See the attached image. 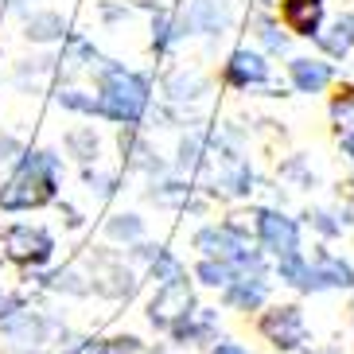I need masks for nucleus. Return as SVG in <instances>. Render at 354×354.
I'll return each mask as SVG.
<instances>
[{
    "label": "nucleus",
    "instance_id": "a211bd4d",
    "mask_svg": "<svg viewBox=\"0 0 354 354\" xmlns=\"http://www.w3.org/2000/svg\"><path fill=\"white\" fill-rule=\"evenodd\" d=\"M288 82L296 94H323L335 82V66L327 59H312V55H296L288 59Z\"/></svg>",
    "mask_w": 354,
    "mask_h": 354
},
{
    "label": "nucleus",
    "instance_id": "4be33fe9",
    "mask_svg": "<svg viewBox=\"0 0 354 354\" xmlns=\"http://www.w3.org/2000/svg\"><path fill=\"white\" fill-rule=\"evenodd\" d=\"M327 113H331V125L339 133V145H343L346 160L354 164V86H339L335 90Z\"/></svg>",
    "mask_w": 354,
    "mask_h": 354
},
{
    "label": "nucleus",
    "instance_id": "bb28decb",
    "mask_svg": "<svg viewBox=\"0 0 354 354\" xmlns=\"http://www.w3.org/2000/svg\"><path fill=\"white\" fill-rule=\"evenodd\" d=\"M105 238L113 241V245H136V241H145V218L136 214V210H125V214H109L105 218Z\"/></svg>",
    "mask_w": 354,
    "mask_h": 354
},
{
    "label": "nucleus",
    "instance_id": "e433bc0d",
    "mask_svg": "<svg viewBox=\"0 0 354 354\" xmlns=\"http://www.w3.org/2000/svg\"><path fill=\"white\" fill-rule=\"evenodd\" d=\"M164 250V241H136V245H129V257L133 261H140V265H152V261H156V253Z\"/></svg>",
    "mask_w": 354,
    "mask_h": 354
},
{
    "label": "nucleus",
    "instance_id": "58836bf2",
    "mask_svg": "<svg viewBox=\"0 0 354 354\" xmlns=\"http://www.w3.org/2000/svg\"><path fill=\"white\" fill-rule=\"evenodd\" d=\"M35 8V0H0V12H8V16H28V12Z\"/></svg>",
    "mask_w": 354,
    "mask_h": 354
},
{
    "label": "nucleus",
    "instance_id": "49530a36",
    "mask_svg": "<svg viewBox=\"0 0 354 354\" xmlns=\"http://www.w3.org/2000/svg\"><path fill=\"white\" fill-rule=\"evenodd\" d=\"M351 167H354V164H351Z\"/></svg>",
    "mask_w": 354,
    "mask_h": 354
},
{
    "label": "nucleus",
    "instance_id": "aec40b11",
    "mask_svg": "<svg viewBox=\"0 0 354 354\" xmlns=\"http://www.w3.org/2000/svg\"><path fill=\"white\" fill-rule=\"evenodd\" d=\"M207 156H210V129H187L176 145V164H171V171L191 179L203 171Z\"/></svg>",
    "mask_w": 354,
    "mask_h": 354
},
{
    "label": "nucleus",
    "instance_id": "9b49d317",
    "mask_svg": "<svg viewBox=\"0 0 354 354\" xmlns=\"http://www.w3.org/2000/svg\"><path fill=\"white\" fill-rule=\"evenodd\" d=\"M269 292H272V272L269 269H245V272H238L218 296H222V308H226V312H261V308L269 304Z\"/></svg>",
    "mask_w": 354,
    "mask_h": 354
},
{
    "label": "nucleus",
    "instance_id": "cd10ccee",
    "mask_svg": "<svg viewBox=\"0 0 354 354\" xmlns=\"http://www.w3.org/2000/svg\"><path fill=\"white\" fill-rule=\"evenodd\" d=\"M102 55L82 32H71L63 39V55H59V71H82V66H94Z\"/></svg>",
    "mask_w": 354,
    "mask_h": 354
},
{
    "label": "nucleus",
    "instance_id": "c85d7f7f",
    "mask_svg": "<svg viewBox=\"0 0 354 354\" xmlns=\"http://www.w3.org/2000/svg\"><path fill=\"white\" fill-rule=\"evenodd\" d=\"M234 277H238V269L230 261H218V257H198L195 269H191V281H198L203 288H214V292H222Z\"/></svg>",
    "mask_w": 354,
    "mask_h": 354
},
{
    "label": "nucleus",
    "instance_id": "a19ab883",
    "mask_svg": "<svg viewBox=\"0 0 354 354\" xmlns=\"http://www.w3.org/2000/svg\"><path fill=\"white\" fill-rule=\"evenodd\" d=\"M20 308H24V296H12V292L0 288V319L12 315V312H20Z\"/></svg>",
    "mask_w": 354,
    "mask_h": 354
},
{
    "label": "nucleus",
    "instance_id": "f8f14e48",
    "mask_svg": "<svg viewBox=\"0 0 354 354\" xmlns=\"http://www.w3.org/2000/svg\"><path fill=\"white\" fill-rule=\"evenodd\" d=\"M269 78H272L269 55L253 51V47H234L226 66H222V82L230 90H261V86H269Z\"/></svg>",
    "mask_w": 354,
    "mask_h": 354
},
{
    "label": "nucleus",
    "instance_id": "6ab92c4d",
    "mask_svg": "<svg viewBox=\"0 0 354 354\" xmlns=\"http://www.w3.org/2000/svg\"><path fill=\"white\" fill-rule=\"evenodd\" d=\"M145 8L152 12V51L156 55H167L171 47H179V43L187 39V28H183L176 8L156 4V0H145Z\"/></svg>",
    "mask_w": 354,
    "mask_h": 354
},
{
    "label": "nucleus",
    "instance_id": "7c9ffc66",
    "mask_svg": "<svg viewBox=\"0 0 354 354\" xmlns=\"http://www.w3.org/2000/svg\"><path fill=\"white\" fill-rule=\"evenodd\" d=\"M304 222L319 234L323 241H335V238H343V230L351 226L346 222V214H339V210H327V207H315V210H308L304 214Z\"/></svg>",
    "mask_w": 354,
    "mask_h": 354
},
{
    "label": "nucleus",
    "instance_id": "72a5a7b5",
    "mask_svg": "<svg viewBox=\"0 0 354 354\" xmlns=\"http://www.w3.org/2000/svg\"><path fill=\"white\" fill-rule=\"evenodd\" d=\"M179 277H187V265H183V261H179L176 253L164 245V250L156 253V261L148 265V281L164 284V281H179Z\"/></svg>",
    "mask_w": 354,
    "mask_h": 354
},
{
    "label": "nucleus",
    "instance_id": "c9c22d12",
    "mask_svg": "<svg viewBox=\"0 0 354 354\" xmlns=\"http://www.w3.org/2000/svg\"><path fill=\"white\" fill-rule=\"evenodd\" d=\"M24 152V140L16 133H4L0 129V164H16V156Z\"/></svg>",
    "mask_w": 354,
    "mask_h": 354
},
{
    "label": "nucleus",
    "instance_id": "ea45409f",
    "mask_svg": "<svg viewBox=\"0 0 354 354\" xmlns=\"http://www.w3.org/2000/svg\"><path fill=\"white\" fill-rule=\"evenodd\" d=\"M207 354H250V346L234 343V339H218V343H210Z\"/></svg>",
    "mask_w": 354,
    "mask_h": 354
},
{
    "label": "nucleus",
    "instance_id": "4468645a",
    "mask_svg": "<svg viewBox=\"0 0 354 354\" xmlns=\"http://www.w3.org/2000/svg\"><path fill=\"white\" fill-rule=\"evenodd\" d=\"M179 20L187 28V35H222L234 24L230 16V4L226 0H183V8H179Z\"/></svg>",
    "mask_w": 354,
    "mask_h": 354
},
{
    "label": "nucleus",
    "instance_id": "423d86ee",
    "mask_svg": "<svg viewBox=\"0 0 354 354\" xmlns=\"http://www.w3.org/2000/svg\"><path fill=\"white\" fill-rule=\"evenodd\" d=\"M0 335H4L12 346H20V351H39V346L55 343V339H66V327L55 319V315L32 312V308L24 304L20 312H12V315L0 319Z\"/></svg>",
    "mask_w": 354,
    "mask_h": 354
},
{
    "label": "nucleus",
    "instance_id": "473e14b6",
    "mask_svg": "<svg viewBox=\"0 0 354 354\" xmlns=\"http://www.w3.org/2000/svg\"><path fill=\"white\" fill-rule=\"evenodd\" d=\"M257 39L269 55H284L288 51V28L272 16H257Z\"/></svg>",
    "mask_w": 354,
    "mask_h": 354
},
{
    "label": "nucleus",
    "instance_id": "b1692460",
    "mask_svg": "<svg viewBox=\"0 0 354 354\" xmlns=\"http://www.w3.org/2000/svg\"><path fill=\"white\" fill-rule=\"evenodd\" d=\"M63 152L71 160H78L82 167H90L102 160V136H97L94 125H74L63 133Z\"/></svg>",
    "mask_w": 354,
    "mask_h": 354
},
{
    "label": "nucleus",
    "instance_id": "f257e3e1",
    "mask_svg": "<svg viewBox=\"0 0 354 354\" xmlns=\"http://www.w3.org/2000/svg\"><path fill=\"white\" fill-rule=\"evenodd\" d=\"M97 90V117L113 121L121 129H145L148 113H152V82L148 74L133 71V66L117 63V59H97L90 66Z\"/></svg>",
    "mask_w": 354,
    "mask_h": 354
},
{
    "label": "nucleus",
    "instance_id": "a878e982",
    "mask_svg": "<svg viewBox=\"0 0 354 354\" xmlns=\"http://www.w3.org/2000/svg\"><path fill=\"white\" fill-rule=\"evenodd\" d=\"M43 288L59 292V296H90V272H82L78 265H63V269H51L39 277Z\"/></svg>",
    "mask_w": 354,
    "mask_h": 354
},
{
    "label": "nucleus",
    "instance_id": "1a4fd4ad",
    "mask_svg": "<svg viewBox=\"0 0 354 354\" xmlns=\"http://www.w3.org/2000/svg\"><path fill=\"white\" fill-rule=\"evenodd\" d=\"M136 272L125 265V257H117V253H94V261H90V288H94V296H102V300H129L136 292Z\"/></svg>",
    "mask_w": 354,
    "mask_h": 354
},
{
    "label": "nucleus",
    "instance_id": "ddd939ff",
    "mask_svg": "<svg viewBox=\"0 0 354 354\" xmlns=\"http://www.w3.org/2000/svg\"><path fill=\"white\" fill-rule=\"evenodd\" d=\"M277 20L296 39H315L327 24V0H277Z\"/></svg>",
    "mask_w": 354,
    "mask_h": 354
},
{
    "label": "nucleus",
    "instance_id": "412c9836",
    "mask_svg": "<svg viewBox=\"0 0 354 354\" xmlns=\"http://www.w3.org/2000/svg\"><path fill=\"white\" fill-rule=\"evenodd\" d=\"M312 43L327 55V59L343 63L346 55L354 51V12H343V16H335L331 24H323V32L315 35Z\"/></svg>",
    "mask_w": 354,
    "mask_h": 354
},
{
    "label": "nucleus",
    "instance_id": "37998d69",
    "mask_svg": "<svg viewBox=\"0 0 354 354\" xmlns=\"http://www.w3.org/2000/svg\"><path fill=\"white\" fill-rule=\"evenodd\" d=\"M346 222H351V226H354V210H351V214H346Z\"/></svg>",
    "mask_w": 354,
    "mask_h": 354
},
{
    "label": "nucleus",
    "instance_id": "0eeeda50",
    "mask_svg": "<svg viewBox=\"0 0 354 354\" xmlns=\"http://www.w3.org/2000/svg\"><path fill=\"white\" fill-rule=\"evenodd\" d=\"M253 222H257V245L269 253V261L288 257V253H300V218L284 214L281 207H257L253 210Z\"/></svg>",
    "mask_w": 354,
    "mask_h": 354
},
{
    "label": "nucleus",
    "instance_id": "9d476101",
    "mask_svg": "<svg viewBox=\"0 0 354 354\" xmlns=\"http://www.w3.org/2000/svg\"><path fill=\"white\" fill-rule=\"evenodd\" d=\"M354 288V265L339 253L319 250L312 261H308V272H304L300 292L312 296V292H351Z\"/></svg>",
    "mask_w": 354,
    "mask_h": 354
},
{
    "label": "nucleus",
    "instance_id": "2eb2a0df",
    "mask_svg": "<svg viewBox=\"0 0 354 354\" xmlns=\"http://www.w3.org/2000/svg\"><path fill=\"white\" fill-rule=\"evenodd\" d=\"M121 152H125L129 171H140V176H148V179H160V176L171 171V164L160 160L156 145H152L140 129H121Z\"/></svg>",
    "mask_w": 354,
    "mask_h": 354
},
{
    "label": "nucleus",
    "instance_id": "20e7f679",
    "mask_svg": "<svg viewBox=\"0 0 354 354\" xmlns=\"http://www.w3.org/2000/svg\"><path fill=\"white\" fill-rule=\"evenodd\" d=\"M0 245H4V257L12 265H24L28 272L47 269L55 257V238L47 226H32V222H12L4 234H0Z\"/></svg>",
    "mask_w": 354,
    "mask_h": 354
},
{
    "label": "nucleus",
    "instance_id": "6e6552de",
    "mask_svg": "<svg viewBox=\"0 0 354 354\" xmlns=\"http://www.w3.org/2000/svg\"><path fill=\"white\" fill-rule=\"evenodd\" d=\"M195 308V292H191V277H179V281H164L156 284V296L148 300L145 319L156 327V331H171L183 315Z\"/></svg>",
    "mask_w": 354,
    "mask_h": 354
},
{
    "label": "nucleus",
    "instance_id": "5701e85b",
    "mask_svg": "<svg viewBox=\"0 0 354 354\" xmlns=\"http://www.w3.org/2000/svg\"><path fill=\"white\" fill-rule=\"evenodd\" d=\"M59 74V55H35V59H20V63L12 66V86L24 90V94H35L43 90L47 78Z\"/></svg>",
    "mask_w": 354,
    "mask_h": 354
},
{
    "label": "nucleus",
    "instance_id": "2f4dec72",
    "mask_svg": "<svg viewBox=\"0 0 354 354\" xmlns=\"http://www.w3.org/2000/svg\"><path fill=\"white\" fill-rule=\"evenodd\" d=\"M82 183H86V191H90L97 203H109V198L121 191V176H117V171H102L97 164L82 167Z\"/></svg>",
    "mask_w": 354,
    "mask_h": 354
},
{
    "label": "nucleus",
    "instance_id": "f03ea898",
    "mask_svg": "<svg viewBox=\"0 0 354 354\" xmlns=\"http://www.w3.org/2000/svg\"><path fill=\"white\" fill-rule=\"evenodd\" d=\"M191 241H195V250L203 253V257L230 261L238 272H245V269H269V253L261 250L257 241L238 238L226 222H207V226H198Z\"/></svg>",
    "mask_w": 354,
    "mask_h": 354
},
{
    "label": "nucleus",
    "instance_id": "79ce46f5",
    "mask_svg": "<svg viewBox=\"0 0 354 354\" xmlns=\"http://www.w3.org/2000/svg\"><path fill=\"white\" fill-rule=\"evenodd\" d=\"M304 354H335V351H304Z\"/></svg>",
    "mask_w": 354,
    "mask_h": 354
},
{
    "label": "nucleus",
    "instance_id": "f704fd0d",
    "mask_svg": "<svg viewBox=\"0 0 354 354\" xmlns=\"http://www.w3.org/2000/svg\"><path fill=\"white\" fill-rule=\"evenodd\" d=\"M281 179H296L300 187H315V171H308V160L304 156H292L281 164Z\"/></svg>",
    "mask_w": 354,
    "mask_h": 354
},
{
    "label": "nucleus",
    "instance_id": "4c0bfd02",
    "mask_svg": "<svg viewBox=\"0 0 354 354\" xmlns=\"http://www.w3.org/2000/svg\"><path fill=\"white\" fill-rule=\"evenodd\" d=\"M97 16H102L105 24H117V20H129V16H133V8H129V4H102V8H97Z\"/></svg>",
    "mask_w": 354,
    "mask_h": 354
},
{
    "label": "nucleus",
    "instance_id": "7ed1b4c3",
    "mask_svg": "<svg viewBox=\"0 0 354 354\" xmlns=\"http://www.w3.org/2000/svg\"><path fill=\"white\" fill-rule=\"evenodd\" d=\"M257 331L272 351H281V354L308 351V339H312L300 304H265L257 312Z\"/></svg>",
    "mask_w": 354,
    "mask_h": 354
},
{
    "label": "nucleus",
    "instance_id": "c03bdc74",
    "mask_svg": "<svg viewBox=\"0 0 354 354\" xmlns=\"http://www.w3.org/2000/svg\"><path fill=\"white\" fill-rule=\"evenodd\" d=\"M351 292H354V288H351ZM351 315H354V300H351Z\"/></svg>",
    "mask_w": 354,
    "mask_h": 354
},
{
    "label": "nucleus",
    "instance_id": "c756f323",
    "mask_svg": "<svg viewBox=\"0 0 354 354\" xmlns=\"http://www.w3.org/2000/svg\"><path fill=\"white\" fill-rule=\"evenodd\" d=\"M55 105L66 109V113H78V117H97V94L90 90H78V86H63V90H55Z\"/></svg>",
    "mask_w": 354,
    "mask_h": 354
},
{
    "label": "nucleus",
    "instance_id": "39448f33",
    "mask_svg": "<svg viewBox=\"0 0 354 354\" xmlns=\"http://www.w3.org/2000/svg\"><path fill=\"white\" fill-rule=\"evenodd\" d=\"M63 176H39V171H12L8 183H0V210L20 214V210H39L59 198Z\"/></svg>",
    "mask_w": 354,
    "mask_h": 354
},
{
    "label": "nucleus",
    "instance_id": "393cba45",
    "mask_svg": "<svg viewBox=\"0 0 354 354\" xmlns=\"http://www.w3.org/2000/svg\"><path fill=\"white\" fill-rule=\"evenodd\" d=\"M207 94V78L198 71H187V66H179V71H171L164 78V97L176 105H191L198 102V97Z\"/></svg>",
    "mask_w": 354,
    "mask_h": 354
},
{
    "label": "nucleus",
    "instance_id": "a18cd8bd",
    "mask_svg": "<svg viewBox=\"0 0 354 354\" xmlns=\"http://www.w3.org/2000/svg\"><path fill=\"white\" fill-rule=\"evenodd\" d=\"M4 261H8V257H0V269H4Z\"/></svg>",
    "mask_w": 354,
    "mask_h": 354
},
{
    "label": "nucleus",
    "instance_id": "f3484780",
    "mask_svg": "<svg viewBox=\"0 0 354 354\" xmlns=\"http://www.w3.org/2000/svg\"><path fill=\"white\" fill-rule=\"evenodd\" d=\"M71 20H66L63 12L55 8H32L28 16H24V39L35 43V47H55V43H63L66 35H71Z\"/></svg>",
    "mask_w": 354,
    "mask_h": 354
},
{
    "label": "nucleus",
    "instance_id": "dca6fc26",
    "mask_svg": "<svg viewBox=\"0 0 354 354\" xmlns=\"http://www.w3.org/2000/svg\"><path fill=\"white\" fill-rule=\"evenodd\" d=\"M171 343L179 346H210V343H218L222 335H218V308H191L183 319L171 327Z\"/></svg>",
    "mask_w": 354,
    "mask_h": 354
}]
</instances>
